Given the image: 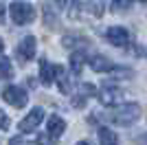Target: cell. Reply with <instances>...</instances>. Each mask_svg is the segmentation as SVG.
Returning <instances> with one entry per match:
<instances>
[{
    "mask_svg": "<svg viewBox=\"0 0 147 145\" xmlns=\"http://www.w3.org/2000/svg\"><path fill=\"white\" fill-rule=\"evenodd\" d=\"M35 51H37V40L33 35H29V37H22L20 40V44H18V57L22 62H26V60H33L35 57Z\"/></svg>",
    "mask_w": 147,
    "mask_h": 145,
    "instance_id": "obj_5",
    "label": "cell"
},
{
    "mask_svg": "<svg viewBox=\"0 0 147 145\" xmlns=\"http://www.w3.org/2000/svg\"><path fill=\"white\" fill-rule=\"evenodd\" d=\"M13 77V66L9 57H0V79H9Z\"/></svg>",
    "mask_w": 147,
    "mask_h": 145,
    "instance_id": "obj_15",
    "label": "cell"
},
{
    "mask_svg": "<svg viewBox=\"0 0 147 145\" xmlns=\"http://www.w3.org/2000/svg\"><path fill=\"white\" fill-rule=\"evenodd\" d=\"M9 123H11V121H9L7 112H2V110H0V130H7V127H9Z\"/></svg>",
    "mask_w": 147,
    "mask_h": 145,
    "instance_id": "obj_20",
    "label": "cell"
},
{
    "mask_svg": "<svg viewBox=\"0 0 147 145\" xmlns=\"http://www.w3.org/2000/svg\"><path fill=\"white\" fill-rule=\"evenodd\" d=\"M55 81L59 86L61 95H70V77H68V72L64 70V66H55Z\"/></svg>",
    "mask_w": 147,
    "mask_h": 145,
    "instance_id": "obj_11",
    "label": "cell"
},
{
    "mask_svg": "<svg viewBox=\"0 0 147 145\" xmlns=\"http://www.w3.org/2000/svg\"><path fill=\"white\" fill-rule=\"evenodd\" d=\"M90 68L94 72H112L117 66L108 57H103V55H94V57H90Z\"/></svg>",
    "mask_w": 147,
    "mask_h": 145,
    "instance_id": "obj_10",
    "label": "cell"
},
{
    "mask_svg": "<svg viewBox=\"0 0 147 145\" xmlns=\"http://www.w3.org/2000/svg\"><path fill=\"white\" fill-rule=\"evenodd\" d=\"M59 2H64V0H59Z\"/></svg>",
    "mask_w": 147,
    "mask_h": 145,
    "instance_id": "obj_23",
    "label": "cell"
},
{
    "mask_svg": "<svg viewBox=\"0 0 147 145\" xmlns=\"http://www.w3.org/2000/svg\"><path fill=\"white\" fill-rule=\"evenodd\" d=\"M9 13H11V22L18 24V26L31 24L35 20V7L29 5V2H11Z\"/></svg>",
    "mask_w": 147,
    "mask_h": 145,
    "instance_id": "obj_2",
    "label": "cell"
},
{
    "mask_svg": "<svg viewBox=\"0 0 147 145\" xmlns=\"http://www.w3.org/2000/svg\"><path fill=\"white\" fill-rule=\"evenodd\" d=\"M105 37L114 46H127V42H129V33L123 26H110V29L105 31Z\"/></svg>",
    "mask_w": 147,
    "mask_h": 145,
    "instance_id": "obj_6",
    "label": "cell"
},
{
    "mask_svg": "<svg viewBox=\"0 0 147 145\" xmlns=\"http://www.w3.org/2000/svg\"><path fill=\"white\" fill-rule=\"evenodd\" d=\"M79 90H81V92H86L88 97H97V95H99V90H97V88H94L92 84H81Z\"/></svg>",
    "mask_w": 147,
    "mask_h": 145,
    "instance_id": "obj_19",
    "label": "cell"
},
{
    "mask_svg": "<svg viewBox=\"0 0 147 145\" xmlns=\"http://www.w3.org/2000/svg\"><path fill=\"white\" fill-rule=\"evenodd\" d=\"M132 0H112V11H127Z\"/></svg>",
    "mask_w": 147,
    "mask_h": 145,
    "instance_id": "obj_17",
    "label": "cell"
},
{
    "mask_svg": "<svg viewBox=\"0 0 147 145\" xmlns=\"http://www.w3.org/2000/svg\"><path fill=\"white\" fill-rule=\"evenodd\" d=\"M86 99H88V95L79 90L77 95L73 97V106H75V108H84V106H86Z\"/></svg>",
    "mask_w": 147,
    "mask_h": 145,
    "instance_id": "obj_18",
    "label": "cell"
},
{
    "mask_svg": "<svg viewBox=\"0 0 147 145\" xmlns=\"http://www.w3.org/2000/svg\"><path fill=\"white\" fill-rule=\"evenodd\" d=\"M84 66H86V55L81 53V51H75V53L70 55V68H73V72L75 75H81Z\"/></svg>",
    "mask_w": 147,
    "mask_h": 145,
    "instance_id": "obj_12",
    "label": "cell"
},
{
    "mask_svg": "<svg viewBox=\"0 0 147 145\" xmlns=\"http://www.w3.org/2000/svg\"><path fill=\"white\" fill-rule=\"evenodd\" d=\"M97 97H99V101L103 103V106H117V103H121L123 92L119 90V88H103Z\"/></svg>",
    "mask_w": 147,
    "mask_h": 145,
    "instance_id": "obj_8",
    "label": "cell"
},
{
    "mask_svg": "<svg viewBox=\"0 0 147 145\" xmlns=\"http://www.w3.org/2000/svg\"><path fill=\"white\" fill-rule=\"evenodd\" d=\"M143 2H147V0H143Z\"/></svg>",
    "mask_w": 147,
    "mask_h": 145,
    "instance_id": "obj_24",
    "label": "cell"
},
{
    "mask_svg": "<svg viewBox=\"0 0 147 145\" xmlns=\"http://www.w3.org/2000/svg\"><path fill=\"white\" fill-rule=\"evenodd\" d=\"M97 132H99V141H101L103 145H114V143H119V136L112 132L110 127H99Z\"/></svg>",
    "mask_w": 147,
    "mask_h": 145,
    "instance_id": "obj_13",
    "label": "cell"
},
{
    "mask_svg": "<svg viewBox=\"0 0 147 145\" xmlns=\"http://www.w3.org/2000/svg\"><path fill=\"white\" fill-rule=\"evenodd\" d=\"M5 11H7V7L0 2V24H5Z\"/></svg>",
    "mask_w": 147,
    "mask_h": 145,
    "instance_id": "obj_21",
    "label": "cell"
},
{
    "mask_svg": "<svg viewBox=\"0 0 147 145\" xmlns=\"http://www.w3.org/2000/svg\"><path fill=\"white\" fill-rule=\"evenodd\" d=\"M141 117V106L138 103H117V108L108 112L105 119L117 123V125H132Z\"/></svg>",
    "mask_w": 147,
    "mask_h": 145,
    "instance_id": "obj_1",
    "label": "cell"
},
{
    "mask_svg": "<svg viewBox=\"0 0 147 145\" xmlns=\"http://www.w3.org/2000/svg\"><path fill=\"white\" fill-rule=\"evenodd\" d=\"M2 48H5V42H2V40H0V51H2Z\"/></svg>",
    "mask_w": 147,
    "mask_h": 145,
    "instance_id": "obj_22",
    "label": "cell"
},
{
    "mask_svg": "<svg viewBox=\"0 0 147 145\" xmlns=\"http://www.w3.org/2000/svg\"><path fill=\"white\" fill-rule=\"evenodd\" d=\"M88 46V37H81V35H73V33H68L64 37V46L66 48H73V46Z\"/></svg>",
    "mask_w": 147,
    "mask_h": 145,
    "instance_id": "obj_14",
    "label": "cell"
},
{
    "mask_svg": "<svg viewBox=\"0 0 147 145\" xmlns=\"http://www.w3.org/2000/svg\"><path fill=\"white\" fill-rule=\"evenodd\" d=\"M42 121H44V110L42 108H33L29 115L18 123V130L22 134H31V132H35V127L40 125Z\"/></svg>",
    "mask_w": 147,
    "mask_h": 145,
    "instance_id": "obj_4",
    "label": "cell"
},
{
    "mask_svg": "<svg viewBox=\"0 0 147 145\" xmlns=\"http://www.w3.org/2000/svg\"><path fill=\"white\" fill-rule=\"evenodd\" d=\"M2 99L13 108H24L26 101H29V92L24 88H20V86H7L2 90Z\"/></svg>",
    "mask_w": 147,
    "mask_h": 145,
    "instance_id": "obj_3",
    "label": "cell"
},
{
    "mask_svg": "<svg viewBox=\"0 0 147 145\" xmlns=\"http://www.w3.org/2000/svg\"><path fill=\"white\" fill-rule=\"evenodd\" d=\"M64 130H66V121L61 119V117H57V115H53L49 119V123H46V134H49L53 141H57L64 134Z\"/></svg>",
    "mask_w": 147,
    "mask_h": 145,
    "instance_id": "obj_7",
    "label": "cell"
},
{
    "mask_svg": "<svg viewBox=\"0 0 147 145\" xmlns=\"http://www.w3.org/2000/svg\"><path fill=\"white\" fill-rule=\"evenodd\" d=\"M44 24L49 29H55L57 26V16L53 13V7H44Z\"/></svg>",
    "mask_w": 147,
    "mask_h": 145,
    "instance_id": "obj_16",
    "label": "cell"
},
{
    "mask_svg": "<svg viewBox=\"0 0 147 145\" xmlns=\"http://www.w3.org/2000/svg\"><path fill=\"white\" fill-rule=\"evenodd\" d=\"M40 79H42L44 86H51L53 81H55V66H53L46 57L40 60Z\"/></svg>",
    "mask_w": 147,
    "mask_h": 145,
    "instance_id": "obj_9",
    "label": "cell"
}]
</instances>
